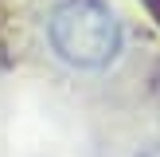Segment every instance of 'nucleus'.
I'll list each match as a JSON object with an SVG mask.
<instances>
[{
  "mask_svg": "<svg viewBox=\"0 0 160 157\" xmlns=\"http://www.w3.org/2000/svg\"><path fill=\"white\" fill-rule=\"evenodd\" d=\"M47 35L70 67H106L121 47V24L102 0H59L47 16Z\"/></svg>",
  "mask_w": 160,
  "mask_h": 157,
  "instance_id": "nucleus-1",
  "label": "nucleus"
}]
</instances>
